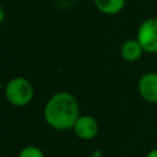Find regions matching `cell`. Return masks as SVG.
<instances>
[{
  "mask_svg": "<svg viewBox=\"0 0 157 157\" xmlns=\"http://www.w3.org/2000/svg\"><path fill=\"white\" fill-rule=\"evenodd\" d=\"M5 98L13 107H26L29 104L34 96L33 85L22 76L10 78L5 85Z\"/></svg>",
  "mask_w": 157,
  "mask_h": 157,
  "instance_id": "2",
  "label": "cell"
},
{
  "mask_svg": "<svg viewBox=\"0 0 157 157\" xmlns=\"http://www.w3.org/2000/svg\"><path fill=\"white\" fill-rule=\"evenodd\" d=\"M145 157H157V148H152L151 151H148Z\"/></svg>",
  "mask_w": 157,
  "mask_h": 157,
  "instance_id": "9",
  "label": "cell"
},
{
  "mask_svg": "<svg viewBox=\"0 0 157 157\" xmlns=\"http://www.w3.org/2000/svg\"><path fill=\"white\" fill-rule=\"evenodd\" d=\"M74 134L81 140H92L98 135L99 124L92 115H80L72 128Z\"/></svg>",
  "mask_w": 157,
  "mask_h": 157,
  "instance_id": "4",
  "label": "cell"
},
{
  "mask_svg": "<svg viewBox=\"0 0 157 157\" xmlns=\"http://www.w3.org/2000/svg\"><path fill=\"white\" fill-rule=\"evenodd\" d=\"M144 49L141 47V44L139 43V40L136 38L134 39H128L123 43L121 48H120V55L121 58L128 61V63H134L137 61L142 54H144Z\"/></svg>",
  "mask_w": 157,
  "mask_h": 157,
  "instance_id": "6",
  "label": "cell"
},
{
  "mask_svg": "<svg viewBox=\"0 0 157 157\" xmlns=\"http://www.w3.org/2000/svg\"><path fill=\"white\" fill-rule=\"evenodd\" d=\"M136 39L141 44L145 53H157V17L146 18L140 23Z\"/></svg>",
  "mask_w": 157,
  "mask_h": 157,
  "instance_id": "3",
  "label": "cell"
},
{
  "mask_svg": "<svg viewBox=\"0 0 157 157\" xmlns=\"http://www.w3.org/2000/svg\"><path fill=\"white\" fill-rule=\"evenodd\" d=\"M17 157H45V156H44L43 150L39 148V147H37V146H26L18 152Z\"/></svg>",
  "mask_w": 157,
  "mask_h": 157,
  "instance_id": "8",
  "label": "cell"
},
{
  "mask_svg": "<svg viewBox=\"0 0 157 157\" xmlns=\"http://www.w3.org/2000/svg\"><path fill=\"white\" fill-rule=\"evenodd\" d=\"M80 117L76 97L66 91H60L49 97L43 109V118L52 129L65 131L74 128Z\"/></svg>",
  "mask_w": 157,
  "mask_h": 157,
  "instance_id": "1",
  "label": "cell"
},
{
  "mask_svg": "<svg viewBox=\"0 0 157 157\" xmlns=\"http://www.w3.org/2000/svg\"><path fill=\"white\" fill-rule=\"evenodd\" d=\"M126 0H93L96 9L104 15H117L124 6Z\"/></svg>",
  "mask_w": 157,
  "mask_h": 157,
  "instance_id": "7",
  "label": "cell"
},
{
  "mask_svg": "<svg viewBox=\"0 0 157 157\" xmlns=\"http://www.w3.org/2000/svg\"><path fill=\"white\" fill-rule=\"evenodd\" d=\"M4 17H5V9L4 6H0V21L1 22L4 21Z\"/></svg>",
  "mask_w": 157,
  "mask_h": 157,
  "instance_id": "10",
  "label": "cell"
},
{
  "mask_svg": "<svg viewBox=\"0 0 157 157\" xmlns=\"http://www.w3.org/2000/svg\"><path fill=\"white\" fill-rule=\"evenodd\" d=\"M137 91L147 103H157V72L144 74L137 82Z\"/></svg>",
  "mask_w": 157,
  "mask_h": 157,
  "instance_id": "5",
  "label": "cell"
}]
</instances>
